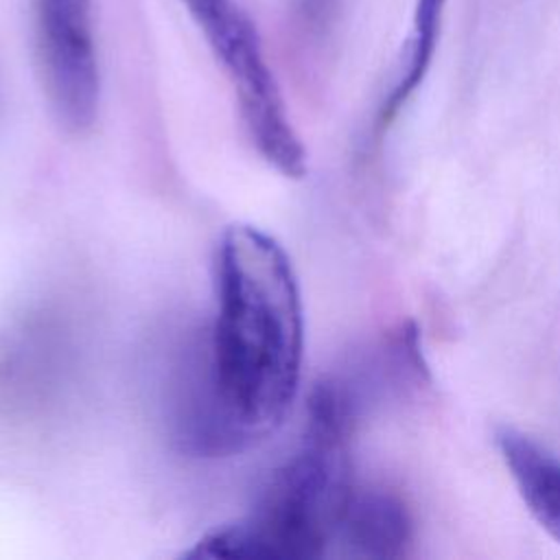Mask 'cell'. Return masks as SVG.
Wrapping results in <instances>:
<instances>
[{"label": "cell", "mask_w": 560, "mask_h": 560, "mask_svg": "<svg viewBox=\"0 0 560 560\" xmlns=\"http://www.w3.org/2000/svg\"><path fill=\"white\" fill-rule=\"evenodd\" d=\"M35 39L57 120L70 131L90 129L101 101L92 0H35Z\"/></svg>", "instance_id": "obj_3"}, {"label": "cell", "mask_w": 560, "mask_h": 560, "mask_svg": "<svg viewBox=\"0 0 560 560\" xmlns=\"http://www.w3.org/2000/svg\"><path fill=\"white\" fill-rule=\"evenodd\" d=\"M413 538V521L405 501L378 486H354L335 545L361 558H400Z\"/></svg>", "instance_id": "obj_4"}, {"label": "cell", "mask_w": 560, "mask_h": 560, "mask_svg": "<svg viewBox=\"0 0 560 560\" xmlns=\"http://www.w3.org/2000/svg\"><path fill=\"white\" fill-rule=\"evenodd\" d=\"M214 313L184 363L173 435L197 457L236 455L287 420L302 381L304 308L284 247L254 225H230L212 258Z\"/></svg>", "instance_id": "obj_1"}, {"label": "cell", "mask_w": 560, "mask_h": 560, "mask_svg": "<svg viewBox=\"0 0 560 560\" xmlns=\"http://www.w3.org/2000/svg\"><path fill=\"white\" fill-rule=\"evenodd\" d=\"M339 378L317 383L295 451L273 470L256 505L212 529L186 553L223 560H311L335 547L354 492L350 438L361 402Z\"/></svg>", "instance_id": "obj_2"}, {"label": "cell", "mask_w": 560, "mask_h": 560, "mask_svg": "<svg viewBox=\"0 0 560 560\" xmlns=\"http://www.w3.org/2000/svg\"><path fill=\"white\" fill-rule=\"evenodd\" d=\"M494 444L527 512L560 542V457L508 424L497 427Z\"/></svg>", "instance_id": "obj_5"}, {"label": "cell", "mask_w": 560, "mask_h": 560, "mask_svg": "<svg viewBox=\"0 0 560 560\" xmlns=\"http://www.w3.org/2000/svg\"><path fill=\"white\" fill-rule=\"evenodd\" d=\"M444 7L446 0H416L411 31L402 46L396 77L378 107L381 129L387 127L400 114V109L407 105L413 92L422 85L435 55Z\"/></svg>", "instance_id": "obj_6"}, {"label": "cell", "mask_w": 560, "mask_h": 560, "mask_svg": "<svg viewBox=\"0 0 560 560\" xmlns=\"http://www.w3.org/2000/svg\"><path fill=\"white\" fill-rule=\"evenodd\" d=\"M335 9V0H300V15L308 26H324Z\"/></svg>", "instance_id": "obj_7"}]
</instances>
